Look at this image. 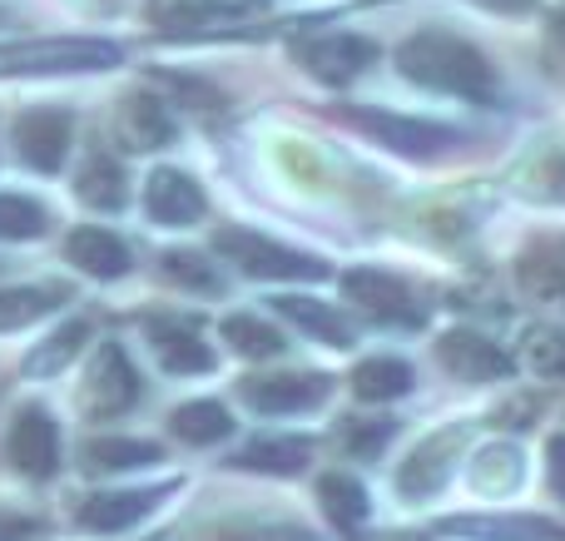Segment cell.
Segmentation results:
<instances>
[{"label":"cell","instance_id":"obj_5","mask_svg":"<svg viewBox=\"0 0 565 541\" xmlns=\"http://www.w3.org/2000/svg\"><path fill=\"white\" fill-rule=\"evenodd\" d=\"M139 393H145V383H139V368L129 363V353L119 343H99L85 373V407L95 417H119L139 403Z\"/></svg>","mask_w":565,"mask_h":541},{"label":"cell","instance_id":"obj_17","mask_svg":"<svg viewBox=\"0 0 565 541\" xmlns=\"http://www.w3.org/2000/svg\"><path fill=\"white\" fill-rule=\"evenodd\" d=\"M164 541H312V532L302 522H278V517H218L189 532H169Z\"/></svg>","mask_w":565,"mask_h":541},{"label":"cell","instance_id":"obj_1","mask_svg":"<svg viewBox=\"0 0 565 541\" xmlns=\"http://www.w3.org/2000/svg\"><path fill=\"white\" fill-rule=\"evenodd\" d=\"M397 70L407 79H417V85L457 95V99H477V105H491L501 89L491 60L481 55L471 40L447 35V30H422V35L402 40Z\"/></svg>","mask_w":565,"mask_h":541},{"label":"cell","instance_id":"obj_35","mask_svg":"<svg viewBox=\"0 0 565 541\" xmlns=\"http://www.w3.org/2000/svg\"><path fill=\"white\" fill-rule=\"evenodd\" d=\"M50 229V214L30 194H0V238H40Z\"/></svg>","mask_w":565,"mask_h":541},{"label":"cell","instance_id":"obj_18","mask_svg":"<svg viewBox=\"0 0 565 541\" xmlns=\"http://www.w3.org/2000/svg\"><path fill=\"white\" fill-rule=\"evenodd\" d=\"M119 139H125L129 149H164L169 139H174V115H169V105L159 95H145V89L125 95L119 99Z\"/></svg>","mask_w":565,"mask_h":541},{"label":"cell","instance_id":"obj_38","mask_svg":"<svg viewBox=\"0 0 565 541\" xmlns=\"http://www.w3.org/2000/svg\"><path fill=\"white\" fill-rule=\"evenodd\" d=\"M40 532V522L35 517H25V512H10V507H0V541H30Z\"/></svg>","mask_w":565,"mask_h":541},{"label":"cell","instance_id":"obj_25","mask_svg":"<svg viewBox=\"0 0 565 541\" xmlns=\"http://www.w3.org/2000/svg\"><path fill=\"white\" fill-rule=\"evenodd\" d=\"M169 433H174L179 443H189V447H209V443H218V437L234 433V417L224 413V403L199 397V403H184V407L169 413Z\"/></svg>","mask_w":565,"mask_h":541},{"label":"cell","instance_id":"obj_32","mask_svg":"<svg viewBox=\"0 0 565 541\" xmlns=\"http://www.w3.org/2000/svg\"><path fill=\"white\" fill-rule=\"evenodd\" d=\"M392 437H397V423H392V417H342L332 443L342 447V457H377Z\"/></svg>","mask_w":565,"mask_h":541},{"label":"cell","instance_id":"obj_37","mask_svg":"<svg viewBox=\"0 0 565 541\" xmlns=\"http://www.w3.org/2000/svg\"><path fill=\"white\" fill-rule=\"evenodd\" d=\"M536 413H541V397H531V393H526V397H511V403L497 413V423H501V427H511V433H521V427L536 423Z\"/></svg>","mask_w":565,"mask_h":541},{"label":"cell","instance_id":"obj_26","mask_svg":"<svg viewBox=\"0 0 565 541\" xmlns=\"http://www.w3.org/2000/svg\"><path fill=\"white\" fill-rule=\"evenodd\" d=\"M65 304V288L55 284H20V288H0V333L10 328H25V323H40L45 314Z\"/></svg>","mask_w":565,"mask_h":541},{"label":"cell","instance_id":"obj_21","mask_svg":"<svg viewBox=\"0 0 565 541\" xmlns=\"http://www.w3.org/2000/svg\"><path fill=\"white\" fill-rule=\"evenodd\" d=\"M274 308H278L282 318H288V323H298L308 338H318V343H328V348H352V328H348V318H342L338 308L318 304V298H302V294H278Z\"/></svg>","mask_w":565,"mask_h":541},{"label":"cell","instance_id":"obj_24","mask_svg":"<svg viewBox=\"0 0 565 541\" xmlns=\"http://www.w3.org/2000/svg\"><path fill=\"white\" fill-rule=\"evenodd\" d=\"M75 194L85 199L89 209H105V214H115V209H125L129 199V184H125V169H119L115 155H89L85 165H79L75 174Z\"/></svg>","mask_w":565,"mask_h":541},{"label":"cell","instance_id":"obj_20","mask_svg":"<svg viewBox=\"0 0 565 541\" xmlns=\"http://www.w3.org/2000/svg\"><path fill=\"white\" fill-rule=\"evenodd\" d=\"M308 457H312L308 437H254L248 447L234 453V467H244V473H268V477H292L308 467Z\"/></svg>","mask_w":565,"mask_h":541},{"label":"cell","instance_id":"obj_3","mask_svg":"<svg viewBox=\"0 0 565 541\" xmlns=\"http://www.w3.org/2000/svg\"><path fill=\"white\" fill-rule=\"evenodd\" d=\"M119 65V45L109 40H20L0 45V75H70V70H109Z\"/></svg>","mask_w":565,"mask_h":541},{"label":"cell","instance_id":"obj_34","mask_svg":"<svg viewBox=\"0 0 565 541\" xmlns=\"http://www.w3.org/2000/svg\"><path fill=\"white\" fill-rule=\"evenodd\" d=\"M521 363L536 378H565V333L561 328H526V338H521Z\"/></svg>","mask_w":565,"mask_h":541},{"label":"cell","instance_id":"obj_31","mask_svg":"<svg viewBox=\"0 0 565 541\" xmlns=\"http://www.w3.org/2000/svg\"><path fill=\"white\" fill-rule=\"evenodd\" d=\"M159 268H164L169 284L194 288V294H218V288H224V274L214 268V258L194 254V248H169V254H159Z\"/></svg>","mask_w":565,"mask_h":541},{"label":"cell","instance_id":"obj_7","mask_svg":"<svg viewBox=\"0 0 565 541\" xmlns=\"http://www.w3.org/2000/svg\"><path fill=\"white\" fill-rule=\"evenodd\" d=\"M328 393H332V378H322V373H258V378L238 383V397L264 417L308 413V407H318Z\"/></svg>","mask_w":565,"mask_h":541},{"label":"cell","instance_id":"obj_30","mask_svg":"<svg viewBox=\"0 0 565 541\" xmlns=\"http://www.w3.org/2000/svg\"><path fill=\"white\" fill-rule=\"evenodd\" d=\"M521 473H526V463H521L516 447H481L477 457H471V487L477 492H511V487L521 482Z\"/></svg>","mask_w":565,"mask_h":541},{"label":"cell","instance_id":"obj_6","mask_svg":"<svg viewBox=\"0 0 565 541\" xmlns=\"http://www.w3.org/2000/svg\"><path fill=\"white\" fill-rule=\"evenodd\" d=\"M342 294H348L362 314L377 318V323H397V328L422 323L417 294H412L402 278L382 274V268H348V274H342Z\"/></svg>","mask_w":565,"mask_h":541},{"label":"cell","instance_id":"obj_33","mask_svg":"<svg viewBox=\"0 0 565 541\" xmlns=\"http://www.w3.org/2000/svg\"><path fill=\"white\" fill-rule=\"evenodd\" d=\"M224 338L234 343V353H244V358H278L282 348H288V338H282L278 328L258 323L254 314H234V318H228Z\"/></svg>","mask_w":565,"mask_h":541},{"label":"cell","instance_id":"obj_19","mask_svg":"<svg viewBox=\"0 0 565 541\" xmlns=\"http://www.w3.org/2000/svg\"><path fill=\"white\" fill-rule=\"evenodd\" d=\"M65 254H70V264H75L79 274H89V278H119V274H129L125 238L109 234V229H99V224L75 229V234L65 238Z\"/></svg>","mask_w":565,"mask_h":541},{"label":"cell","instance_id":"obj_11","mask_svg":"<svg viewBox=\"0 0 565 541\" xmlns=\"http://www.w3.org/2000/svg\"><path fill=\"white\" fill-rule=\"evenodd\" d=\"M6 457L25 477H55L60 473V427L45 407H20L6 433Z\"/></svg>","mask_w":565,"mask_h":541},{"label":"cell","instance_id":"obj_39","mask_svg":"<svg viewBox=\"0 0 565 541\" xmlns=\"http://www.w3.org/2000/svg\"><path fill=\"white\" fill-rule=\"evenodd\" d=\"M546 477H551V492L565 502V437H551L546 443Z\"/></svg>","mask_w":565,"mask_h":541},{"label":"cell","instance_id":"obj_14","mask_svg":"<svg viewBox=\"0 0 565 541\" xmlns=\"http://www.w3.org/2000/svg\"><path fill=\"white\" fill-rule=\"evenodd\" d=\"M149 348L164 363V373H209L214 368V348L199 338V328L179 323V318H149Z\"/></svg>","mask_w":565,"mask_h":541},{"label":"cell","instance_id":"obj_10","mask_svg":"<svg viewBox=\"0 0 565 541\" xmlns=\"http://www.w3.org/2000/svg\"><path fill=\"white\" fill-rule=\"evenodd\" d=\"M292 55H298V65L308 70L312 79H322V85H352L362 70H372L377 45L362 35H318V40L292 45Z\"/></svg>","mask_w":565,"mask_h":541},{"label":"cell","instance_id":"obj_16","mask_svg":"<svg viewBox=\"0 0 565 541\" xmlns=\"http://www.w3.org/2000/svg\"><path fill=\"white\" fill-rule=\"evenodd\" d=\"M437 532L447 537H477V541H565L561 522L546 517H447L437 522Z\"/></svg>","mask_w":565,"mask_h":541},{"label":"cell","instance_id":"obj_12","mask_svg":"<svg viewBox=\"0 0 565 541\" xmlns=\"http://www.w3.org/2000/svg\"><path fill=\"white\" fill-rule=\"evenodd\" d=\"M437 363L461 383H491V378L511 373V358L491 338L471 333V328H451V333L437 338Z\"/></svg>","mask_w":565,"mask_h":541},{"label":"cell","instance_id":"obj_15","mask_svg":"<svg viewBox=\"0 0 565 541\" xmlns=\"http://www.w3.org/2000/svg\"><path fill=\"white\" fill-rule=\"evenodd\" d=\"M169 487H145V492H95L79 502V527H89V532H125V527H135L139 517H149L159 502H164Z\"/></svg>","mask_w":565,"mask_h":541},{"label":"cell","instance_id":"obj_27","mask_svg":"<svg viewBox=\"0 0 565 541\" xmlns=\"http://www.w3.org/2000/svg\"><path fill=\"white\" fill-rule=\"evenodd\" d=\"M352 393L362 403H392V397L412 393V368L402 358H367L352 368Z\"/></svg>","mask_w":565,"mask_h":541},{"label":"cell","instance_id":"obj_13","mask_svg":"<svg viewBox=\"0 0 565 541\" xmlns=\"http://www.w3.org/2000/svg\"><path fill=\"white\" fill-rule=\"evenodd\" d=\"M145 209L154 224L164 229H184L204 219V189L184 174V169H154L145 184Z\"/></svg>","mask_w":565,"mask_h":541},{"label":"cell","instance_id":"obj_42","mask_svg":"<svg viewBox=\"0 0 565 541\" xmlns=\"http://www.w3.org/2000/svg\"><path fill=\"white\" fill-rule=\"evenodd\" d=\"M397 541H431V537H397Z\"/></svg>","mask_w":565,"mask_h":541},{"label":"cell","instance_id":"obj_36","mask_svg":"<svg viewBox=\"0 0 565 541\" xmlns=\"http://www.w3.org/2000/svg\"><path fill=\"white\" fill-rule=\"evenodd\" d=\"M238 10V0H154L149 15L159 25H194V20H214V15H228Z\"/></svg>","mask_w":565,"mask_h":541},{"label":"cell","instance_id":"obj_4","mask_svg":"<svg viewBox=\"0 0 565 541\" xmlns=\"http://www.w3.org/2000/svg\"><path fill=\"white\" fill-rule=\"evenodd\" d=\"M342 119L358 129H367L377 145L397 149L407 159H431V155H447L457 145V129L437 125V119H412V115H392V109H342Z\"/></svg>","mask_w":565,"mask_h":541},{"label":"cell","instance_id":"obj_22","mask_svg":"<svg viewBox=\"0 0 565 541\" xmlns=\"http://www.w3.org/2000/svg\"><path fill=\"white\" fill-rule=\"evenodd\" d=\"M318 502H322L328 522L338 527L342 537H358L362 527H367L372 502H367V492H362L358 477H348V473H328V477L318 482Z\"/></svg>","mask_w":565,"mask_h":541},{"label":"cell","instance_id":"obj_9","mask_svg":"<svg viewBox=\"0 0 565 541\" xmlns=\"http://www.w3.org/2000/svg\"><path fill=\"white\" fill-rule=\"evenodd\" d=\"M461 443H467V427H441V433L422 437L417 453H412L397 473V492L407 497V502H422V497L441 492L447 477H451V467H457Z\"/></svg>","mask_w":565,"mask_h":541},{"label":"cell","instance_id":"obj_23","mask_svg":"<svg viewBox=\"0 0 565 541\" xmlns=\"http://www.w3.org/2000/svg\"><path fill=\"white\" fill-rule=\"evenodd\" d=\"M516 284L536 304H565V254L551 244H536L516 258Z\"/></svg>","mask_w":565,"mask_h":541},{"label":"cell","instance_id":"obj_40","mask_svg":"<svg viewBox=\"0 0 565 541\" xmlns=\"http://www.w3.org/2000/svg\"><path fill=\"white\" fill-rule=\"evenodd\" d=\"M546 55H551V70H565V10L546 30Z\"/></svg>","mask_w":565,"mask_h":541},{"label":"cell","instance_id":"obj_41","mask_svg":"<svg viewBox=\"0 0 565 541\" xmlns=\"http://www.w3.org/2000/svg\"><path fill=\"white\" fill-rule=\"evenodd\" d=\"M481 6H497V10H526L531 0H481Z\"/></svg>","mask_w":565,"mask_h":541},{"label":"cell","instance_id":"obj_8","mask_svg":"<svg viewBox=\"0 0 565 541\" xmlns=\"http://www.w3.org/2000/svg\"><path fill=\"white\" fill-rule=\"evenodd\" d=\"M70 135H75L70 109H55V105L25 109V115L15 119V155L25 159L30 169H40V174H55L70 155Z\"/></svg>","mask_w":565,"mask_h":541},{"label":"cell","instance_id":"obj_43","mask_svg":"<svg viewBox=\"0 0 565 541\" xmlns=\"http://www.w3.org/2000/svg\"><path fill=\"white\" fill-rule=\"evenodd\" d=\"M0 20H6V6H0Z\"/></svg>","mask_w":565,"mask_h":541},{"label":"cell","instance_id":"obj_28","mask_svg":"<svg viewBox=\"0 0 565 541\" xmlns=\"http://www.w3.org/2000/svg\"><path fill=\"white\" fill-rule=\"evenodd\" d=\"M85 338H89V323H85V318H70L65 328H55V333H50L45 343L25 358V373L30 378H55L60 368H70V358L85 348Z\"/></svg>","mask_w":565,"mask_h":541},{"label":"cell","instance_id":"obj_2","mask_svg":"<svg viewBox=\"0 0 565 541\" xmlns=\"http://www.w3.org/2000/svg\"><path fill=\"white\" fill-rule=\"evenodd\" d=\"M214 248H218V258H228L248 278H278V284H292V278L298 284H318V278H328V268L312 254H298V248L264 238V234H248V229H218Z\"/></svg>","mask_w":565,"mask_h":541},{"label":"cell","instance_id":"obj_29","mask_svg":"<svg viewBox=\"0 0 565 541\" xmlns=\"http://www.w3.org/2000/svg\"><path fill=\"white\" fill-rule=\"evenodd\" d=\"M145 463H159V447L139 443V437H95V443H85L89 473H125V467H145Z\"/></svg>","mask_w":565,"mask_h":541}]
</instances>
